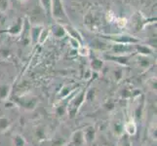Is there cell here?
<instances>
[{"label":"cell","mask_w":157,"mask_h":146,"mask_svg":"<svg viewBox=\"0 0 157 146\" xmlns=\"http://www.w3.org/2000/svg\"><path fill=\"white\" fill-rule=\"evenodd\" d=\"M51 14L53 15V18L58 21V24L67 23L68 21L67 16L63 8V4L61 2V0H52Z\"/></svg>","instance_id":"cell-1"},{"label":"cell","mask_w":157,"mask_h":146,"mask_svg":"<svg viewBox=\"0 0 157 146\" xmlns=\"http://www.w3.org/2000/svg\"><path fill=\"white\" fill-rule=\"evenodd\" d=\"M84 99H85V94L80 93L78 95H76L71 101H70V106L68 107V112L71 114V116H73L75 114V112L77 111L79 106L83 103Z\"/></svg>","instance_id":"cell-2"},{"label":"cell","mask_w":157,"mask_h":146,"mask_svg":"<svg viewBox=\"0 0 157 146\" xmlns=\"http://www.w3.org/2000/svg\"><path fill=\"white\" fill-rule=\"evenodd\" d=\"M110 39L112 41H114L117 44H134V43L139 42L137 38H135L133 36H129V35H114V36H109Z\"/></svg>","instance_id":"cell-3"},{"label":"cell","mask_w":157,"mask_h":146,"mask_svg":"<svg viewBox=\"0 0 157 146\" xmlns=\"http://www.w3.org/2000/svg\"><path fill=\"white\" fill-rule=\"evenodd\" d=\"M86 143L83 131L75 132L71 137V145L72 146H83Z\"/></svg>","instance_id":"cell-4"},{"label":"cell","mask_w":157,"mask_h":146,"mask_svg":"<svg viewBox=\"0 0 157 146\" xmlns=\"http://www.w3.org/2000/svg\"><path fill=\"white\" fill-rule=\"evenodd\" d=\"M132 44H117L115 43L112 46V52L115 54H129L133 50L132 46H130Z\"/></svg>","instance_id":"cell-5"},{"label":"cell","mask_w":157,"mask_h":146,"mask_svg":"<svg viewBox=\"0 0 157 146\" xmlns=\"http://www.w3.org/2000/svg\"><path fill=\"white\" fill-rule=\"evenodd\" d=\"M64 29H66V32L69 35V37H72V38L77 39L81 44H82V36H81V34L79 33V31L77 29L73 28L72 26H70V25L64 26Z\"/></svg>","instance_id":"cell-6"},{"label":"cell","mask_w":157,"mask_h":146,"mask_svg":"<svg viewBox=\"0 0 157 146\" xmlns=\"http://www.w3.org/2000/svg\"><path fill=\"white\" fill-rule=\"evenodd\" d=\"M124 131H125L129 136H134L137 133V125L134 120H129L124 124Z\"/></svg>","instance_id":"cell-7"},{"label":"cell","mask_w":157,"mask_h":146,"mask_svg":"<svg viewBox=\"0 0 157 146\" xmlns=\"http://www.w3.org/2000/svg\"><path fill=\"white\" fill-rule=\"evenodd\" d=\"M53 34L55 35L56 37H58V38H61V37H63L64 35L67 34L66 32V29H64V28L59 24H57L56 25L53 26Z\"/></svg>","instance_id":"cell-8"},{"label":"cell","mask_w":157,"mask_h":146,"mask_svg":"<svg viewBox=\"0 0 157 146\" xmlns=\"http://www.w3.org/2000/svg\"><path fill=\"white\" fill-rule=\"evenodd\" d=\"M83 133H84V137H85L86 142L93 141L95 138V134H96L95 129L93 127H88L85 131H83Z\"/></svg>","instance_id":"cell-9"},{"label":"cell","mask_w":157,"mask_h":146,"mask_svg":"<svg viewBox=\"0 0 157 146\" xmlns=\"http://www.w3.org/2000/svg\"><path fill=\"white\" fill-rule=\"evenodd\" d=\"M113 132H114L115 136L122 137L124 133V124L120 121H116L113 124Z\"/></svg>","instance_id":"cell-10"},{"label":"cell","mask_w":157,"mask_h":146,"mask_svg":"<svg viewBox=\"0 0 157 146\" xmlns=\"http://www.w3.org/2000/svg\"><path fill=\"white\" fill-rule=\"evenodd\" d=\"M40 3L42 5V7L44 8L45 12L48 15H50L52 10V0H40Z\"/></svg>","instance_id":"cell-11"},{"label":"cell","mask_w":157,"mask_h":146,"mask_svg":"<svg viewBox=\"0 0 157 146\" xmlns=\"http://www.w3.org/2000/svg\"><path fill=\"white\" fill-rule=\"evenodd\" d=\"M48 36H49V29L48 28H43L40 32V35H39V38H38V42L39 44H43L46 39L48 38Z\"/></svg>","instance_id":"cell-12"},{"label":"cell","mask_w":157,"mask_h":146,"mask_svg":"<svg viewBox=\"0 0 157 146\" xmlns=\"http://www.w3.org/2000/svg\"><path fill=\"white\" fill-rule=\"evenodd\" d=\"M13 141H14V145L15 146H25V141L24 137L20 136V134H16L13 138Z\"/></svg>","instance_id":"cell-13"},{"label":"cell","mask_w":157,"mask_h":146,"mask_svg":"<svg viewBox=\"0 0 157 146\" xmlns=\"http://www.w3.org/2000/svg\"><path fill=\"white\" fill-rule=\"evenodd\" d=\"M137 50L140 54H142V55H149V54L152 53V50L147 47V46H138L137 47Z\"/></svg>","instance_id":"cell-14"},{"label":"cell","mask_w":157,"mask_h":146,"mask_svg":"<svg viewBox=\"0 0 157 146\" xmlns=\"http://www.w3.org/2000/svg\"><path fill=\"white\" fill-rule=\"evenodd\" d=\"M77 51H78V54L80 56H82V57H87L89 56V49L87 46H84V45H81L78 49H77Z\"/></svg>","instance_id":"cell-15"},{"label":"cell","mask_w":157,"mask_h":146,"mask_svg":"<svg viewBox=\"0 0 157 146\" xmlns=\"http://www.w3.org/2000/svg\"><path fill=\"white\" fill-rule=\"evenodd\" d=\"M102 67V62L100 61V59H93L92 61V68H93L94 70H101Z\"/></svg>","instance_id":"cell-16"},{"label":"cell","mask_w":157,"mask_h":146,"mask_svg":"<svg viewBox=\"0 0 157 146\" xmlns=\"http://www.w3.org/2000/svg\"><path fill=\"white\" fill-rule=\"evenodd\" d=\"M71 91H72V89H70L68 86H66V87L61 91V93H59V95L61 97H66V96H67L71 94Z\"/></svg>","instance_id":"cell-17"},{"label":"cell","mask_w":157,"mask_h":146,"mask_svg":"<svg viewBox=\"0 0 157 146\" xmlns=\"http://www.w3.org/2000/svg\"><path fill=\"white\" fill-rule=\"evenodd\" d=\"M69 43L71 44V47H72L73 49H75V50H77V49H78L81 45H82L77 39L72 38V37H69Z\"/></svg>","instance_id":"cell-18"},{"label":"cell","mask_w":157,"mask_h":146,"mask_svg":"<svg viewBox=\"0 0 157 146\" xmlns=\"http://www.w3.org/2000/svg\"><path fill=\"white\" fill-rule=\"evenodd\" d=\"M9 124L10 123L6 118H1L0 119V129L4 131L5 129H7L9 127Z\"/></svg>","instance_id":"cell-19"},{"label":"cell","mask_w":157,"mask_h":146,"mask_svg":"<svg viewBox=\"0 0 157 146\" xmlns=\"http://www.w3.org/2000/svg\"><path fill=\"white\" fill-rule=\"evenodd\" d=\"M116 24L120 28H123L124 26L127 24V20L124 19V18H119V19L116 20Z\"/></svg>","instance_id":"cell-20"},{"label":"cell","mask_w":157,"mask_h":146,"mask_svg":"<svg viewBox=\"0 0 157 146\" xmlns=\"http://www.w3.org/2000/svg\"><path fill=\"white\" fill-rule=\"evenodd\" d=\"M8 7V0H0V10L5 11Z\"/></svg>","instance_id":"cell-21"},{"label":"cell","mask_w":157,"mask_h":146,"mask_svg":"<svg viewBox=\"0 0 157 146\" xmlns=\"http://www.w3.org/2000/svg\"><path fill=\"white\" fill-rule=\"evenodd\" d=\"M120 146H132V143L127 137H124V139L122 140V142L120 143Z\"/></svg>","instance_id":"cell-22"}]
</instances>
